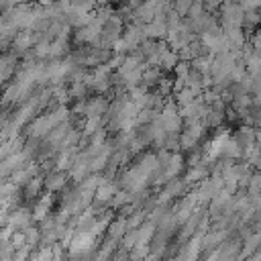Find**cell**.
Returning a JSON list of instances; mask_svg holds the SVG:
<instances>
[{"instance_id": "6da1fadb", "label": "cell", "mask_w": 261, "mask_h": 261, "mask_svg": "<svg viewBox=\"0 0 261 261\" xmlns=\"http://www.w3.org/2000/svg\"><path fill=\"white\" fill-rule=\"evenodd\" d=\"M67 114H69V110H67L63 104H59V108L53 110L51 114H41L39 118H35V120L31 122V126H29V137H31V139H41V137H45L57 122L65 120Z\"/></svg>"}, {"instance_id": "7a4b0ae2", "label": "cell", "mask_w": 261, "mask_h": 261, "mask_svg": "<svg viewBox=\"0 0 261 261\" xmlns=\"http://www.w3.org/2000/svg\"><path fill=\"white\" fill-rule=\"evenodd\" d=\"M94 243H96V237L88 230V228H82V230H75L67 249H69V257H88L90 251L94 249Z\"/></svg>"}, {"instance_id": "3957f363", "label": "cell", "mask_w": 261, "mask_h": 261, "mask_svg": "<svg viewBox=\"0 0 261 261\" xmlns=\"http://www.w3.org/2000/svg\"><path fill=\"white\" fill-rule=\"evenodd\" d=\"M73 61H71V57L69 59H65V61H61V59H55V61H51L47 67H45V77H47V82H53L55 86H59L71 71H73Z\"/></svg>"}, {"instance_id": "277c9868", "label": "cell", "mask_w": 261, "mask_h": 261, "mask_svg": "<svg viewBox=\"0 0 261 261\" xmlns=\"http://www.w3.org/2000/svg\"><path fill=\"white\" fill-rule=\"evenodd\" d=\"M204 128H206V126L202 124L200 118H190L186 130H184L181 137H179V147H184V149H192V147L200 141V137L204 135Z\"/></svg>"}, {"instance_id": "5b68a950", "label": "cell", "mask_w": 261, "mask_h": 261, "mask_svg": "<svg viewBox=\"0 0 261 261\" xmlns=\"http://www.w3.org/2000/svg\"><path fill=\"white\" fill-rule=\"evenodd\" d=\"M29 161V151L27 149H20V151H14L10 155H6L4 159H0V179L10 175V171H14L16 167L24 165Z\"/></svg>"}, {"instance_id": "8992f818", "label": "cell", "mask_w": 261, "mask_h": 261, "mask_svg": "<svg viewBox=\"0 0 261 261\" xmlns=\"http://www.w3.org/2000/svg\"><path fill=\"white\" fill-rule=\"evenodd\" d=\"M100 33H102V22H98L96 18H92L88 24H84V27L77 29V33H75V41H77V43L98 45Z\"/></svg>"}, {"instance_id": "52a82bcc", "label": "cell", "mask_w": 261, "mask_h": 261, "mask_svg": "<svg viewBox=\"0 0 261 261\" xmlns=\"http://www.w3.org/2000/svg\"><path fill=\"white\" fill-rule=\"evenodd\" d=\"M69 177L73 179V181H82L88 173H90V155L84 151V153H75V157H73V163L69 165Z\"/></svg>"}, {"instance_id": "ba28073f", "label": "cell", "mask_w": 261, "mask_h": 261, "mask_svg": "<svg viewBox=\"0 0 261 261\" xmlns=\"http://www.w3.org/2000/svg\"><path fill=\"white\" fill-rule=\"evenodd\" d=\"M120 39H122L126 51L137 49V47L141 45V41L145 39V37H143V24H139V22L128 24V27L124 29V33H120Z\"/></svg>"}, {"instance_id": "9c48e42d", "label": "cell", "mask_w": 261, "mask_h": 261, "mask_svg": "<svg viewBox=\"0 0 261 261\" xmlns=\"http://www.w3.org/2000/svg\"><path fill=\"white\" fill-rule=\"evenodd\" d=\"M37 173H39V165L35 161H27L24 165H20L14 171H10V181L16 184V186H22V184H27Z\"/></svg>"}, {"instance_id": "30bf717a", "label": "cell", "mask_w": 261, "mask_h": 261, "mask_svg": "<svg viewBox=\"0 0 261 261\" xmlns=\"http://www.w3.org/2000/svg\"><path fill=\"white\" fill-rule=\"evenodd\" d=\"M31 222H33L31 210L24 208V206H16V208L10 210V214H8V222H6V224H10L14 230H22V228H24L27 224H31Z\"/></svg>"}, {"instance_id": "8fae6325", "label": "cell", "mask_w": 261, "mask_h": 261, "mask_svg": "<svg viewBox=\"0 0 261 261\" xmlns=\"http://www.w3.org/2000/svg\"><path fill=\"white\" fill-rule=\"evenodd\" d=\"M157 12H163V10H157V6L153 4V0H145V2H141L133 10V20L139 22V24H147L149 20H153V16Z\"/></svg>"}, {"instance_id": "7c38bea8", "label": "cell", "mask_w": 261, "mask_h": 261, "mask_svg": "<svg viewBox=\"0 0 261 261\" xmlns=\"http://www.w3.org/2000/svg\"><path fill=\"white\" fill-rule=\"evenodd\" d=\"M118 188H116V184L114 181H110L108 177H104L98 186H96V190H94V202L96 204H106L112 196H114V192H116Z\"/></svg>"}, {"instance_id": "4fadbf2b", "label": "cell", "mask_w": 261, "mask_h": 261, "mask_svg": "<svg viewBox=\"0 0 261 261\" xmlns=\"http://www.w3.org/2000/svg\"><path fill=\"white\" fill-rule=\"evenodd\" d=\"M71 128V122H67V118L65 120H61V122H57L49 133H47V147H51V149H57V145L61 143V139L67 135V130Z\"/></svg>"}, {"instance_id": "5bb4252c", "label": "cell", "mask_w": 261, "mask_h": 261, "mask_svg": "<svg viewBox=\"0 0 261 261\" xmlns=\"http://www.w3.org/2000/svg\"><path fill=\"white\" fill-rule=\"evenodd\" d=\"M181 167H184V157L179 155V153H171L169 155V159H167V163L163 165V179L165 181H169V179H173V177H177L179 175V171H181Z\"/></svg>"}, {"instance_id": "9a60e30c", "label": "cell", "mask_w": 261, "mask_h": 261, "mask_svg": "<svg viewBox=\"0 0 261 261\" xmlns=\"http://www.w3.org/2000/svg\"><path fill=\"white\" fill-rule=\"evenodd\" d=\"M51 204H53V198H51V194H45V196H41V198L37 200V204L33 206V210H31L33 222H41L43 218H47V216H49V210H51Z\"/></svg>"}, {"instance_id": "2e32d148", "label": "cell", "mask_w": 261, "mask_h": 261, "mask_svg": "<svg viewBox=\"0 0 261 261\" xmlns=\"http://www.w3.org/2000/svg\"><path fill=\"white\" fill-rule=\"evenodd\" d=\"M106 110H108V102H106V98L96 96V98H90L88 102H84V110H82V114H86V116H102Z\"/></svg>"}, {"instance_id": "e0dca14e", "label": "cell", "mask_w": 261, "mask_h": 261, "mask_svg": "<svg viewBox=\"0 0 261 261\" xmlns=\"http://www.w3.org/2000/svg\"><path fill=\"white\" fill-rule=\"evenodd\" d=\"M35 35H33V31L31 29H22L20 33H16L14 37H12V47L18 51V53H22V51H27V49H31L33 45H35Z\"/></svg>"}, {"instance_id": "ac0fdd59", "label": "cell", "mask_w": 261, "mask_h": 261, "mask_svg": "<svg viewBox=\"0 0 261 261\" xmlns=\"http://www.w3.org/2000/svg\"><path fill=\"white\" fill-rule=\"evenodd\" d=\"M43 184L47 186L49 192H59V190H63L65 184H67V173L61 171V169H55L53 173L47 175V179H43Z\"/></svg>"}, {"instance_id": "d6986e66", "label": "cell", "mask_w": 261, "mask_h": 261, "mask_svg": "<svg viewBox=\"0 0 261 261\" xmlns=\"http://www.w3.org/2000/svg\"><path fill=\"white\" fill-rule=\"evenodd\" d=\"M75 153H77L75 145H71V147H65V149H59V155H57V159H55V169L67 171V169H69V165L73 163V157H75Z\"/></svg>"}, {"instance_id": "ffe728a7", "label": "cell", "mask_w": 261, "mask_h": 261, "mask_svg": "<svg viewBox=\"0 0 261 261\" xmlns=\"http://www.w3.org/2000/svg\"><path fill=\"white\" fill-rule=\"evenodd\" d=\"M155 222H143V224H139L135 230H137V241H135V245H149L151 243V239L155 237Z\"/></svg>"}, {"instance_id": "44dd1931", "label": "cell", "mask_w": 261, "mask_h": 261, "mask_svg": "<svg viewBox=\"0 0 261 261\" xmlns=\"http://www.w3.org/2000/svg\"><path fill=\"white\" fill-rule=\"evenodd\" d=\"M202 237H204V232L198 230V234H194V237L188 241V245H186L181 257H186V259H196V257L200 255V249H202Z\"/></svg>"}, {"instance_id": "7402d4cb", "label": "cell", "mask_w": 261, "mask_h": 261, "mask_svg": "<svg viewBox=\"0 0 261 261\" xmlns=\"http://www.w3.org/2000/svg\"><path fill=\"white\" fill-rule=\"evenodd\" d=\"M22 149V139L20 137H8L4 141H0V159H4L6 155L20 151Z\"/></svg>"}, {"instance_id": "603a6c76", "label": "cell", "mask_w": 261, "mask_h": 261, "mask_svg": "<svg viewBox=\"0 0 261 261\" xmlns=\"http://www.w3.org/2000/svg\"><path fill=\"white\" fill-rule=\"evenodd\" d=\"M204 177H208V167H206V163H196V165H192V169L188 171V175H186V184H198V181H202Z\"/></svg>"}, {"instance_id": "cb8c5ba5", "label": "cell", "mask_w": 261, "mask_h": 261, "mask_svg": "<svg viewBox=\"0 0 261 261\" xmlns=\"http://www.w3.org/2000/svg\"><path fill=\"white\" fill-rule=\"evenodd\" d=\"M259 243H261V234L255 230L247 241H245V247H243V251L241 253H237L234 255V259H247L255 249H259Z\"/></svg>"}, {"instance_id": "d4e9b609", "label": "cell", "mask_w": 261, "mask_h": 261, "mask_svg": "<svg viewBox=\"0 0 261 261\" xmlns=\"http://www.w3.org/2000/svg\"><path fill=\"white\" fill-rule=\"evenodd\" d=\"M124 230H126V218L124 216H120L116 220H110V224H108V239L118 241L124 234Z\"/></svg>"}, {"instance_id": "484cf974", "label": "cell", "mask_w": 261, "mask_h": 261, "mask_svg": "<svg viewBox=\"0 0 261 261\" xmlns=\"http://www.w3.org/2000/svg\"><path fill=\"white\" fill-rule=\"evenodd\" d=\"M130 200H133V194H130L128 190H116L114 196H112L108 202H110L112 208H122V206L130 204Z\"/></svg>"}, {"instance_id": "4316f807", "label": "cell", "mask_w": 261, "mask_h": 261, "mask_svg": "<svg viewBox=\"0 0 261 261\" xmlns=\"http://www.w3.org/2000/svg\"><path fill=\"white\" fill-rule=\"evenodd\" d=\"M110 220H112V218H110V214H104V216H100L98 220L94 218V220H92V224L88 226V230H90V232H92L94 237H100V234H102V232H104V230L108 228Z\"/></svg>"}, {"instance_id": "83f0119b", "label": "cell", "mask_w": 261, "mask_h": 261, "mask_svg": "<svg viewBox=\"0 0 261 261\" xmlns=\"http://www.w3.org/2000/svg\"><path fill=\"white\" fill-rule=\"evenodd\" d=\"M196 55H200V45L194 43V41H190L188 45H184V47L177 51V57L184 59V61H192Z\"/></svg>"}, {"instance_id": "f1b7e54d", "label": "cell", "mask_w": 261, "mask_h": 261, "mask_svg": "<svg viewBox=\"0 0 261 261\" xmlns=\"http://www.w3.org/2000/svg\"><path fill=\"white\" fill-rule=\"evenodd\" d=\"M22 232H24V241H27V245H39L41 243V230L37 228V226H33V222L31 224H27L24 228H22Z\"/></svg>"}, {"instance_id": "f546056e", "label": "cell", "mask_w": 261, "mask_h": 261, "mask_svg": "<svg viewBox=\"0 0 261 261\" xmlns=\"http://www.w3.org/2000/svg\"><path fill=\"white\" fill-rule=\"evenodd\" d=\"M33 53H35V57H39V59L49 57V39L43 37V39L35 41V45H33Z\"/></svg>"}, {"instance_id": "4dcf8cb0", "label": "cell", "mask_w": 261, "mask_h": 261, "mask_svg": "<svg viewBox=\"0 0 261 261\" xmlns=\"http://www.w3.org/2000/svg\"><path fill=\"white\" fill-rule=\"evenodd\" d=\"M41 188H43V177H39V173H37V175H33V177L27 181V196H29V198L39 196Z\"/></svg>"}, {"instance_id": "1f68e13d", "label": "cell", "mask_w": 261, "mask_h": 261, "mask_svg": "<svg viewBox=\"0 0 261 261\" xmlns=\"http://www.w3.org/2000/svg\"><path fill=\"white\" fill-rule=\"evenodd\" d=\"M177 94V98H175V104H179V106H184V104H188V102H192L198 94L192 90V88H188V86H184L181 90H177L175 92Z\"/></svg>"}, {"instance_id": "d6a6232c", "label": "cell", "mask_w": 261, "mask_h": 261, "mask_svg": "<svg viewBox=\"0 0 261 261\" xmlns=\"http://www.w3.org/2000/svg\"><path fill=\"white\" fill-rule=\"evenodd\" d=\"M86 88H88V86H86L82 80H73V82H71V88L67 90V94L73 96V98H77V100H82V98L86 96Z\"/></svg>"}, {"instance_id": "836d02e7", "label": "cell", "mask_w": 261, "mask_h": 261, "mask_svg": "<svg viewBox=\"0 0 261 261\" xmlns=\"http://www.w3.org/2000/svg\"><path fill=\"white\" fill-rule=\"evenodd\" d=\"M84 135L86 137H90L94 130H98L100 128V116H86V120H84Z\"/></svg>"}, {"instance_id": "e575fe53", "label": "cell", "mask_w": 261, "mask_h": 261, "mask_svg": "<svg viewBox=\"0 0 261 261\" xmlns=\"http://www.w3.org/2000/svg\"><path fill=\"white\" fill-rule=\"evenodd\" d=\"M145 218H147V212H145V210L135 212L130 218H126V228H137L139 224H143V222H145Z\"/></svg>"}, {"instance_id": "d590c367", "label": "cell", "mask_w": 261, "mask_h": 261, "mask_svg": "<svg viewBox=\"0 0 261 261\" xmlns=\"http://www.w3.org/2000/svg\"><path fill=\"white\" fill-rule=\"evenodd\" d=\"M8 241H10V245H12V249H14V251L27 245V241H24V232H22V230H14V232L10 234V239H8Z\"/></svg>"}, {"instance_id": "8d00e7d4", "label": "cell", "mask_w": 261, "mask_h": 261, "mask_svg": "<svg viewBox=\"0 0 261 261\" xmlns=\"http://www.w3.org/2000/svg\"><path fill=\"white\" fill-rule=\"evenodd\" d=\"M33 259H53V251H51V245H43L35 255L31 253Z\"/></svg>"}, {"instance_id": "74e56055", "label": "cell", "mask_w": 261, "mask_h": 261, "mask_svg": "<svg viewBox=\"0 0 261 261\" xmlns=\"http://www.w3.org/2000/svg\"><path fill=\"white\" fill-rule=\"evenodd\" d=\"M69 216H71V210H69L67 204H65V206L59 210V214L55 216V222H57V224H65V222L69 220Z\"/></svg>"}, {"instance_id": "f35d334b", "label": "cell", "mask_w": 261, "mask_h": 261, "mask_svg": "<svg viewBox=\"0 0 261 261\" xmlns=\"http://www.w3.org/2000/svg\"><path fill=\"white\" fill-rule=\"evenodd\" d=\"M157 84H159V94L167 96V94L171 92V86H173V82H171L169 77H163V80H159Z\"/></svg>"}, {"instance_id": "ab89813d", "label": "cell", "mask_w": 261, "mask_h": 261, "mask_svg": "<svg viewBox=\"0 0 261 261\" xmlns=\"http://www.w3.org/2000/svg\"><path fill=\"white\" fill-rule=\"evenodd\" d=\"M6 6H8V4H6V0H0V12H2Z\"/></svg>"}, {"instance_id": "60d3db41", "label": "cell", "mask_w": 261, "mask_h": 261, "mask_svg": "<svg viewBox=\"0 0 261 261\" xmlns=\"http://www.w3.org/2000/svg\"><path fill=\"white\" fill-rule=\"evenodd\" d=\"M82 2H84V0H69V4H71V6H75V4H82Z\"/></svg>"}]
</instances>
